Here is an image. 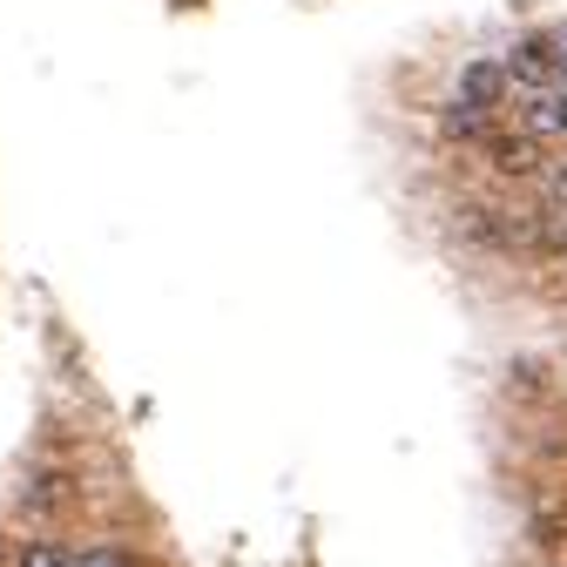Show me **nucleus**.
I'll return each mask as SVG.
<instances>
[{"instance_id": "1", "label": "nucleus", "mask_w": 567, "mask_h": 567, "mask_svg": "<svg viewBox=\"0 0 567 567\" xmlns=\"http://www.w3.org/2000/svg\"><path fill=\"white\" fill-rule=\"evenodd\" d=\"M507 95L514 102H527V95H540V89H554L560 82V61H554V34H534V41H520L507 61Z\"/></svg>"}, {"instance_id": "2", "label": "nucleus", "mask_w": 567, "mask_h": 567, "mask_svg": "<svg viewBox=\"0 0 567 567\" xmlns=\"http://www.w3.org/2000/svg\"><path fill=\"white\" fill-rule=\"evenodd\" d=\"M453 102L493 115V109L507 102V68H501V61H466V68H460V82H453Z\"/></svg>"}, {"instance_id": "3", "label": "nucleus", "mask_w": 567, "mask_h": 567, "mask_svg": "<svg viewBox=\"0 0 567 567\" xmlns=\"http://www.w3.org/2000/svg\"><path fill=\"white\" fill-rule=\"evenodd\" d=\"M520 128H527V135H567V82L527 95V102H520Z\"/></svg>"}, {"instance_id": "4", "label": "nucleus", "mask_w": 567, "mask_h": 567, "mask_svg": "<svg viewBox=\"0 0 567 567\" xmlns=\"http://www.w3.org/2000/svg\"><path fill=\"white\" fill-rule=\"evenodd\" d=\"M21 567H75L61 547H48V540H34V547H21Z\"/></svg>"}, {"instance_id": "5", "label": "nucleus", "mask_w": 567, "mask_h": 567, "mask_svg": "<svg viewBox=\"0 0 567 567\" xmlns=\"http://www.w3.org/2000/svg\"><path fill=\"white\" fill-rule=\"evenodd\" d=\"M75 567H135V554H122V547H89V554H75Z\"/></svg>"}]
</instances>
